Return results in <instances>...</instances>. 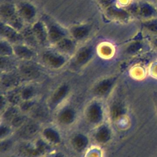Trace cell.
I'll return each mask as SVG.
<instances>
[{
    "label": "cell",
    "mask_w": 157,
    "mask_h": 157,
    "mask_svg": "<svg viewBox=\"0 0 157 157\" xmlns=\"http://www.w3.org/2000/svg\"><path fill=\"white\" fill-rule=\"evenodd\" d=\"M88 119L91 123H98L102 118L101 107L97 104H93L90 105L87 110Z\"/></svg>",
    "instance_id": "6da1fadb"
},
{
    "label": "cell",
    "mask_w": 157,
    "mask_h": 157,
    "mask_svg": "<svg viewBox=\"0 0 157 157\" xmlns=\"http://www.w3.org/2000/svg\"><path fill=\"white\" fill-rule=\"evenodd\" d=\"M20 132L23 137H29L34 136L39 130L38 126L33 123H25L20 128Z\"/></svg>",
    "instance_id": "7a4b0ae2"
},
{
    "label": "cell",
    "mask_w": 157,
    "mask_h": 157,
    "mask_svg": "<svg viewBox=\"0 0 157 157\" xmlns=\"http://www.w3.org/2000/svg\"><path fill=\"white\" fill-rule=\"evenodd\" d=\"M43 136L45 140L48 143L51 144H56L58 143L60 140L59 136L58 133L54 129L52 128L45 129L43 131Z\"/></svg>",
    "instance_id": "3957f363"
},
{
    "label": "cell",
    "mask_w": 157,
    "mask_h": 157,
    "mask_svg": "<svg viewBox=\"0 0 157 157\" xmlns=\"http://www.w3.org/2000/svg\"><path fill=\"white\" fill-rule=\"evenodd\" d=\"M68 91V86L66 85H63L58 87L52 95V101L53 103H58L66 96Z\"/></svg>",
    "instance_id": "277c9868"
},
{
    "label": "cell",
    "mask_w": 157,
    "mask_h": 157,
    "mask_svg": "<svg viewBox=\"0 0 157 157\" xmlns=\"http://www.w3.org/2000/svg\"><path fill=\"white\" fill-rule=\"evenodd\" d=\"M58 119L63 124H69L74 119V113L72 109H66L61 112Z\"/></svg>",
    "instance_id": "5b68a950"
},
{
    "label": "cell",
    "mask_w": 157,
    "mask_h": 157,
    "mask_svg": "<svg viewBox=\"0 0 157 157\" xmlns=\"http://www.w3.org/2000/svg\"><path fill=\"white\" fill-rule=\"evenodd\" d=\"M111 86V80L109 79L104 80L98 84V85L95 87L94 91L98 95H104L110 90Z\"/></svg>",
    "instance_id": "8992f818"
},
{
    "label": "cell",
    "mask_w": 157,
    "mask_h": 157,
    "mask_svg": "<svg viewBox=\"0 0 157 157\" xmlns=\"http://www.w3.org/2000/svg\"><path fill=\"white\" fill-rule=\"evenodd\" d=\"M20 93L21 99L23 101H27L33 99L34 95L35 94V90L34 88L28 86L25 87Z\"/></svg>",
    "instance_id": "52a82bcc"
},
{
    "label": "cell",
    "mask_w": 157,
    "mask_h": 157,
    "mask_svg": "<svg viewBox=\"0 0 157 157\" xmlns=\"http://www.w3.org/2000/svg\"><path fill=\"white\" fill-rule=\"evenodd\" d=\"M110 137V133L108 129L105 127H102L99 129L96 134V139L100 142H106Z\"/></svg>",
    "instance_id": "ba28073f"
},
{
    "label": "cell",
    "mask_w": 157,
    "mask_h": 157,
    "mask_svg": "<svg viewBox=\"0 0 157 157\" xmlns=\"http://www.w3.org/2000/svg\"><path fill=\"white\" fill-rule=\"evenodd\" d=\"M19 110L20 109L18 108V109H17L15 107H14V105L13 107H8L6 110L4 111V118L10 123L11 120L18 114Z\"/></svg>",
    "instance_id": "9c48e42d"
},
{
    "label": "cell",
    "mask_w": 157,
    "mask_h": 157,
    "mask_svg": "<svg viewBox=\"0 0 157 157\" xmlns=\"http://www.w3.org/2000/svg\"><path fill=\"white\" fill-rule=\"evenodd\" d=\"M87 143L86 139L81 135H78L73 139V145L78 150L83 148Z\"/></svg>",
    "instance_id": "30bf717a"
},
{
    "label": "cell",
    "mask_w": 157,
    "mask_h": 157,
    "mask_svg": "<svg viewBox=\"0 0 157 157\" xmlns=\"http://www.w3.org/2000/svg\"><path fill=\"white\" fill-rule=\"evenodd\" d=\"M26 118L24 115H21L18 113L11 120L10 123L13 127L21 128L26 123Z\"/></svg>",
    "instance_id": "8fae6325"
},
{
    "label": "cell",
    "mask_w": 157,
    "mask_h": 157,
    "mask_svg": "<svg viewBox=\"0 0 157 157\" xmlns=\"http://www.w3.org/2000/svg\"><path fill=\"white\" fill-rule=\"evenodd\" d=\"M13 75H7L4 78H2V83L5 88H12L15 86L18 82V78Z\"/></svg>",
    "instance_id": "7c38bea8"
},
{
    "label": "cell",
    "mask_w": 157,
    "mask_h": 157,
    "mask_svg": "<svg viewBox=\"0 0 157 157\" xmlns=\"http://www.w3.org/2000/svg\"><path fill=\"white\" fill-rule=\"evenodd\" d=\"M23 75L27 78L28 79H30L31 78H34L37 75L36 71L34 69L31 67H26L21 71Z\"/></svg>",
    "instance_id": "4fadbf2b"
},
{
    "label": "cell",
    "mask_w": 157,
    "mask_h": 157,
    "mask_svg": "<svg viewBox=\"0 0 157 157\" xmlns=\"http://www.w3.org/2000/svg\"><path fill=\"white\" fill-rule=\"evenodd\" d=\"M123 107L119 104H115L112 108V116L113 118H117L120 117L123 113Z\"/></svg>",
    "instance_id": "5bb4252c"
},
{
    "label": "cell",
    "mask_w": 157,
    "mask_h": 157,
    "mask_svg": "<svg viewBox=\"0 0 157 157\" xmlns=\"http://www.w3.org/2000/svg\"><path fill=\"white\" fill-rule=\"evenodd\" d=\"M88 56V53L86 52H83L80 53V55L77 58V61H78V63H83L87 59Z\"/></svg>",
    "instance_id": "9a60e30c"
},
{
    "label": "cell",
    "mask_w": 157,
    "mask_h": 157,
    "mask_svg": "<svg viewBox=\"0 0 157 157\" xmlns=\"http://www.w3.org/2000/svg\"><path fill=\"white\" fill-rule=\"evenodd\" d=\"M47 157H63V156L60 154H52Z\"/></svg>",
    "instance_id": "2e32d148"
}]
</instances>
